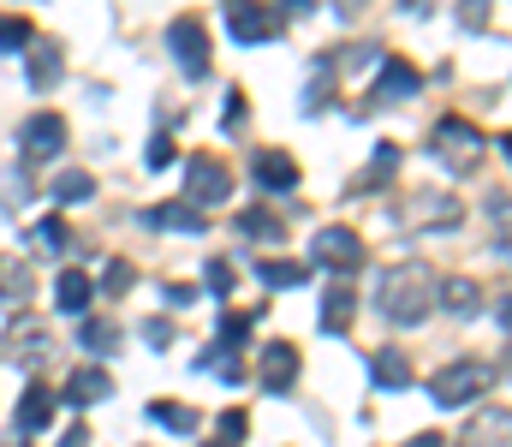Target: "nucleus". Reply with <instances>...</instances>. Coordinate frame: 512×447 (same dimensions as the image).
Here are the masks:
<instances>
[{
	"label": "nucleus",
	"mask_w": 512,
	"mask_h": 447,
	"mask_svg": "<svg viewBox=\"0 0 512 447\" xmlns=\"http://www.w3.org/2000/svg\"><path fill=\"white\" fill-rule=\"evenodd\" d=\"M30 239H36V251H42V257H66V251L78 245V239H72V227H66L60 215H48V221H36V227H30Z\"/></svg>",
	"instance_id": "23"
},
{
	"label": "nucleus",
	"mask_w": 512,
	"mask_h": 447,
	"mask_svg": "<svg viewBox=\"0 0 512 447\" xmlns=\"http://www.w3.org/2000/svg\"><path fill=\"white\" fill-rule=\"evenodd\" d=\"M108 394H114V382H108V370H96V364L72 370V382L60 388V400H66V406H96V400H108Z\"/></svg>",
	"instance_id": "17"
},
{
	"label": "nucleus",
	"mask_w": 512,
	"mask_h": 447,
	"mask_svg": "<svg viewBox=\"0 0 512 447\" xmlns=\"http://www.w3.org/2000/svg\"><path fill=\"white\" fill-rule=\"evenodd\" d=\"M251 173H256L262 191H298V161L280 155V149H262V155L251 161Z\"/></svg>",
	"instance_id": "16"
},
{
	"label": "nucleus",
	"mask_w": 512,
	"mask_h": 447,
	"mask_svg": "<svg viewBox=\"0 0 512 447\" xmlns=\"http://www.w3.org/2000/svg\"><path fill=\"white\" fill-rule=\"evenodd\" d=\"M149 424H161V430H179V436L203 430V418H197L191 406H179V400H149Z\"/></svg>",
	"instance_id": "24"
},
{
	"label": "nucleus",
	"mask_w": 512,
	"mask_h": 447,
	"mask_svg": "<svg viewBox=\"0 0 512 447\" xmlns=\"http://www.w3.org/2000/svg\"><path fill=\"white\" fill-rule=\"evenodd\" d=\"M30 263L24 257H0V304H24L30 298Z\"/></svg>",
	"instance_id": "22"
},
{
	"label": "nucleus",
	"mask_w": 512,
	"mask_h": 447,
	"mask_svg": "<svg viewBox=\"0 0 512 447\" xmlns=\"http://www.w3.org/2000/svg\"><path fill=\"white\" fill-rule=\"evenodd\" d=\"M36 30H30V18H0V54H24V42H30Z\"/></svg>",
	"instance_id": "34"
},
{
	"label": "nucleus",
	"mask_w": 512,
	"mask_h": 447,
	"mask_svg": "<svg viewBox=\"0 0 512 447\" xmlns=\"http://www.w3.org/2000/svg\"><path fill=\"white\" fill-rule=\"evenodd\" d=\"M393 167H399V149L382 144V149H376V161H370V167H364V173H358V179L346 185V197H376L387 179H393Z\"/></svg>",
	"instance_id": "19"
},
{
	"label": "nucleus",
	"mask_w": 512,
	"mask_h": 447,
	"mask_svg": "<svg viewBox=\"0 0 512 447\" xmlns=\"http://www.w3.org/2000/svg\"><path fill=\"white\" fill-rule=\"evenodd\" d=\"M78 340H84L90 352H108V358L120 352V328H114V322H84V334H78Z\"/></svg>",
	"instance_id": "33"
},
{
	"label": "nucleus",
	"mask_w": 512,
	"mask_h": 447,
	"mask_svg": "<svg viewBox=\"0 0 512 447\" xmlns=\"http://www.w3.org/2000/svg\"><path fill=\"white\" fill-rule=\"evenodd\" d=\"M60 447H90V424H66L60 430Z\"/></svg>",
	"instance_id": "40"
},
{
	"label": "nucleus",
	"mask_w": 512,
	"mask_h": 447,
	"mask_svg": "<svg viewBox=\"0 0 512 447\" xmlns=\"http://www.w3.org/2000/svg\"><path fill=\"white\" fill-rule=\"evenodd\" d=\"M0 447H6V442H0ZM18 447H24V442H18Z\"/></svg>",
	"instance_id": "46"
},
{
	"label": "nucleus",
	"mask_w": 512,
	"mask_h": 447,
	"mask_svg": "<svg viewBox=\"0 0 512 447\" xmlns=\"http://www.w3.org/2000/svg\"><path fill=\"white\" fill-rule=\"evenodd\" d=\"M167 48H173V60H179L185 78H203V72H209V24H203L197 12H179V18L167 24Z\"/></svg>",
	"instance_id": "4"
},
{
	"label": "nucleus",
	"mask_w": 512,
	"mask_h": 447,
	"mask_svg": "<svg viewBox=\"0 0 512 447\" xmlns=\"http://www.w3.org/2000/svg\"><path fill=\"white\" fill-rule=\"evenodd\" d=\"M256 382L268 394H292L298 388V346L292 340H268L262 358H256Z\"/></svg>",
	"instance_id": "9"
},
{
	"label": "nucleus",
	"mask_w": 512,
	"mask_h": 447,
	"mask_svg": "<svg viewBox=\"0 0 512 447\" xmlns=\"http://www.w3.org/2000/svg\"><path fill=\"white\" fill-rule=\"evenodd\" d=\"M435 304H441V310H453V316H471V310L483 304V287H477V281H465V275L435 281Z\"/></svg>",
	"instance_id": "20"
},
{
	"label": "nucleus",
	"mask_w": 512,
	"mask_h": 447,
	"mask_svg": "<svg viewBox=\"0 0 512 447\" xmlns=\"http://www.w3.org/2000/svg\"><path fill=\"white\" fill-rule=\"evenodd\" d=\"M352 316H358V293H352L346 275H340L334 287H322V334H346Z\"/></svg>",
	"instance_id": "15"
},
{
	"label": "nucleus",
	"mask_w": 512,
	"mask_h": 447,
	"mask_svg": "<svg viewBox=\"0 0 512 447\" xmlns=\"http://www.w3.org/2000/svg\"><path fill=\"white\" fill-rule=\"evenodd\" d=\"M143 161H149V173H161V167H173V161H179V149H173V138H155V144L143 149Z\"/></svg>",
	"instance_id": "37"
},
{
	"label": "nucleus",
	"mask_w": 512,
	"mask_h": 447,
	"mask_svg": "<svg viewBox=\"0 0 512 447\" xmlns=\"http://www.w3.org/2000/svg\"><path fill=\"white\" fill-rule=\"evenodd\" d=\"M18 144H24V161H54L66 149V120L60 114H30L24 132H18Z\"/></svg>",
	"instance_id": "11"
},
{
	"label": "nucleus",
	"mask_w": 512,
	"mask_h": 447,
	"mask_svg": "<svg viewBox=\"0 0 512 447\" xmlns=\"http://www.w3.org/2000/svg\"><path fill=\"white\" fill-rule=\"evenodd\" d=\"M60 72H66L60 42L30 36V42H24V78H30V90H36V96H42V90H54V84H60Z\"/></svg>",
	"instance_id": "10"
},
{
	"label": "nucleus",
	"mask_w": 512,
	"mask_h": 447,
	"mask_svg": "<svg viewBox=\"0 0 512 447\" xmlns=\"http://www.w3.org/2000/svg\"><path fill=\"white\" fill-rule=\"evenodd\" d=\"M405 447H441V430H429V436H411Z\"/></svg>",
	"instance_id": "43"
},
{
	"label": "nucleus",
	"mask_w": 512,
	"mask_h": 447,
	"mask_svg": "<svg viewBox=\"0 0 512 447\" xmlns=\"http://www.w3.org/2000/svg\"><path fill=\"white\" fill-rule=\"evenodd\" d=\"M429 155H435L447 173H477V167H483V155H489V138H483L471 120L447 114V120L429 132Z\"/></svg>",
	"instance_id": "2"
},
{
	"label": "nucleus",
	"mask_w": 512,
	"mask_h": 447,
	"mask_svg": "<svg viewBox=\"0 0 512 447\" xmlns=\"http://www.w3.org/2000/svg\"><path fill=\"white\" fill-rule=\"evenodd\" d=\"M227 30H233L245 48H256V42H274V36L286 30V18H280L268 0H227Z\"/></svg>",
	"instance_id": "6"
},
{
	"label": "nucleus",
	"mask_w": 512,
	"mask_h": 447,
	"mask_svg": "<svg viewBox=\"0 0 512 447\" xmlns=\"http://www.w3.org/2000/svg\"><path fill=\"white\" fill-rule=\"evenodd\" d=\"M143 227H155V233H203V209L197 203H155V209H143Z\"/></svg>",
	"instance_id": "14"
},
{
	"label": "nucleus",
	"mask_w": 512,
	"mask_h": 447,
	"mask_svg": "<svg viewBox=\"0 0 512 447\" xmlns=\"http://www.w3.org/2000/svg\"><path fill=\"white\" fill-rule=\"evenodd\" d=\"M370 376H376V388L399 394V388L411 382V364H405V352H376V358H370Z\"/></svg>",
	"instance_id": "26"
},
{
	"label": "nucleus",
	"mask_w": 512,
	"mask_h": 447,
	"mask_svg": "<svg viewBox=\"0 0 512 447\" xmlns=\"http://www.w3.org/2000/svg\"><path fill=\"white\" fill-rule=\"evenodd\" d=\"M239 233H245V239H280L286 221H280L274 209H245V215H239Z\"/></svg>",
	"instance_id": "29"
},
{
	"label": "nucleus",
	"mask_w": 512,
	"mask_h": 447,
	"mask_svg": "<svg viewBox=\"0 0 512 447\" xmlns=\"http://www.w3.org/2000/svg\"><path fill=\"white\" fill-rule=\"evenodd\" d=\"M48 418H54V388L30 382V388H24V400H18V436H36V430H48Z\"/></svg>",
	"instance_id": "18"
},
{
	"label": "nucleus",
	"mask_w": 512,
	"mask_h": 447,
	"mask_svg": "<svg viewBox=\"0 0 512 447\" xmlns=\"http://www.w3.org/2000/svg\"><path fill=\"white\" fill-rule=\"evenodd\" d=\"M310 257L322 269H334V275H352V269H364V239L352 227H322L316 245H310Z\"/></svg>",
	"instance_id": "8"
},
{
	"label": "nucleus",
	"mask_w": 512,
	"mask_h": 447,
	"mask_svg": "<svg viewBox=\"0 0 512 447\" xmlns=\"http://www.w3.org/2000/svg\"><path fill=\"white\" fill-rule=\"evenodd\" d=\"M191 298H197V287H179V281L167 287V304H191Z\"/></svg>",
	"instance_id": "41"
},
{
	"label": "nucleus",
	"mask_w": 512,
	"mask_h": 447,
	"mask_svg": "<svg viewBox=\"0 0 512 447\" xmlns=\"http://www.w3.org/2000/svg\"><path fill=\"white\" fill-rule=\"evenodd\" d=\"M48 197H54V203H90V197H96V179H90L84 167H72V173H60V179L48 185Z\"/></svg>",
	"instance_id": "27"
},
{
	"label": "nucleus",
	"mask_w": 512,
	"mask_h": 447,
	"mask_svg": "<svg viewBox=\"0 0 512 447\" xmlns=\"http://www.w3.org/2000/svg\"><path fill=\"white\" fill-rule=\"evenodd\" d=\"M197 447H221V442H197Z\"/></svg>",
	"instance_id": "45"
},
{
	"label": "nucleus",
	"mask_w": 512,
	"mask_h": 447,
	"mask_svg": "<svg viewBox=\"0 0 512 447\" xmlns=\"http://www.w3.org/2000/svg\"><path fill=\"white\" fill-rule=\"evenodd\" d=\"M197 370H215L221 382H245V364H239V358H233V346H221V340L197 352Z\"/></svg>",
	"instance_id": "28"
},
{
	"label": "nucleus",
	"mask_w": 512,
	"mask_h": 447,
	"mask_svg": "<svg viewBox=\"0 0 512 447\" xmlns=\"http://www.w3.org/2000/svg\"><path fill=\"white\" fill-rule=\"evenodd\" d=\"M376 304H382V316L393 328H417V322L435 310V269H429V263H399V269H387Z\"/></svg>",
	"instance_id": "1"
},
{
	"label": "nucleus",
	"mask_w": 512,
	"mask_h": 447,
	"mask_svg": "<svg viewBox=\"0 0 512 447\" xmlns=\"http://www.w3.org/2000/svg\"><path fill=\"white\" fill-rule=\"evenodd\" d=\"M483 388H489V364H483V358H459V364L435 370V382H429V394H435V406H441V412H447V406L477 400Z\"/></svg>",
	"instance_id": "5"
},
{
	"label": "nucleus",
	"mask_w": 512,
	"mask_h": 447,
	"mask_svg": "<svg viewBox=\"0 0 512 447\" xmlns=\"http://www.w3.org/2000/svg\"><path fill=\"white\" fill-rule=\"evenodd\" d=\"M423 90V72L411 66V60H382V72H376V90H370V102H411Z\"/></svg>",
	"instance_id": "13"
},
{
	"label": "nucleus",
	"mask_w": 512,
	"mask_h": 447,
	"mask_svg": "<svg viewBox=\"0 0 512 447\" xmlns=\"http://www.w3.org/2000/svg\"><path fill=\"white\" fill-rule=\"evenodd\" d=\"M48 346H54L48 322H42V316H18V322L6 328V340H0V358H6V364H18V370H30V364H42V358H48Z\"/></svg>",
	"instance_id": "7"
},
{
	"label": "nucleus",
	"mask_w": 512,
	"mask_h": 447,
	"mask_svg": "<svg viewBox=\"0 0 512 447\" xmlns=\"http://www.w3.org/2000/svg\"><path fill=\"white\" fill-rule=\"evenodd\" d=\"M233 197V167L221 161V155H191L185 161V203H197L203 215L215 209V203H227Z\"/></svg>",
	"instance_id": "3"
},
{
	"label": "nucleus",
	"mask_w": 512,
	"mask_h": 447,
	"mask_svg": "<svg viewBox=\"0 0 512 447\" xmlns=\"http://www.w3.org/2000/svg\"><path fill=\"white\" fill-rule=\"evenodd\" d=\"M251 328H256V310H227V316H221V346L239 352V346L251 340Z\"/></svg>",
	"instance_id": "31"
},
{
	"label": "nucleus",
	"mask_w": 512,
	"mask_h": 447,
	"mask_svg": "<svg viewBox=\"0 0 512 447\" xmlns=\"http://www.w3.org/2000/svg\"><path fill=\"white\" fill-rule=\"evenodd\" d=\"M209 293H215V298L233 293V263H227V257H215V263H209Z\"/></svg>",
	"instance_id": "38"
},
{
	"label": "nucleus",
	"mask_w": 512,
	"mask_h": 447,
	"mask_svg": "<svg viewBox=\"0 0 512 447\" xmlns=\"http://www.w3.org/2000/svg\"><path fill=\"white\" fill-rule=\"evenodd\" d=\"M471 447H507V406H495L483 424H471Z\"/></svg>",
	"instance_id": "30"
},
{
	"label": "nucleus",
	"mask_w": 512,
	"mask_h": 447,
	"mask_svg": "<svg viewBox=\"0 0 512 447\" xmlns=\"http://www.w3.org/2000/svg\"><path fill=\"white\" fill-rule=\"evenodd\" d=\"M131 281H137V269H131L126 257H108V269H102V293H108V298H126Z\"/></svg>",
	"instance_id": "32"
},
{
	"label": "nucleus",
	"mask_w": 512,
	"mask_h": 447,
	"mask_svg": "<svg viewBox=\"0 0 512 447\" xmlns=\"http://www.w3.org/2000/svg\"><path fill=\"white\" fill-rule=\"evenodd\" d=\"M256 281H268V287H310V263H292V257H262V263H256Z\"/></svg>",
	"instance_id": "21"
},
{
	"label": "nucleus",
	"mask_w": 512,
	"mask_h": 447,
	"mask_svg": "<svg viewBox=\"0 0 512 447\" xmlns=\"http://www.w3.org/2000/svg\"><path fill=\"white\" fill-rule=\"evenodd\" d=\"M245 430H251V418H245V412H221V447H239V442H245Z\"/></svg>",
	"instance_id": "36"
},
{
	"label": "nucleus",
	"mask_w": 512,
	"mask_h": 447,
	"mask_svg": "<svg viewBox=\"0 0 512 447\" xmlns=\"http://www.w3.org/2000/svg\"><path fill=\"white\" fill-rule=\"evenodd\" d=\"M489 12H495V0H459V24L465 30H489Z\"/></svg>",
	"instance_id": "35"
},
{
	"label": "nucleus",
	"mask_w": 512,
	"mask_h": 447,
	"mask_svg": "<svg viewBox=\"0 0 512 447\" xmlns=\"http://www.w3.org/2000/svg\"><path fill=\"white\" fill-rule=\"evenodd\" d=\"M90 293H96V287H90V275H78V269H60V281H54V304H60L66 316H78V310L90 304Z\"/></svg>",
	"instance_id": "25"
},
{
	"label": "nucleus",
	"mask_w": 512,
	"mask_h": 447,
	"mask_svg": "<svg viewBox=\"0 0 512 447\" xmlns=\"http://www.w3.org/2000/svg\"><path fill=\"white\" fill-rule=\"evenodd\" d=\"M358 6H364V0H340V18H346V12H358Z\"/></svg>",
	"instance_id": "44"
},
{
	"label": "nucleus",
	"mask_w": 512,
	"mask_h": 447,
	"mask_svg": "<svg viewBox=\"0 0 512 447\" xmlns=\"http://www.w3.org/2000/svg\"><path fill=\"white\" fill-rule=\"evenodd\" d=\"M143 340H149L155 352H167V346H173V322H161V316H149V322H143Z\"/></svg>",
	"instance_id": "39"
},
{
	"label": "nucleus",
	"mask_w": 512,
	"mask_h": 447,
	"mask_svg": "<svg viewBox=\"0 0 512 447\" xmlns=\"http://www.w3.org/2000/svg\"><path fill=\"white\" fill-rule=\"evenodd\" d=\"M393 221L411 227V233H417V227H453V221H459V203H453L447 191H429V197H417V203H399Z\"/></svg>",
	"instance_id": "12"
},
{
	"label": "nucleus",
	"mask_w": 512,
	"mask_h": 447,
	"mask_svg": "<svg viewBox=\"0 0 512 447\" xmlns=\"http://www.w3.org/2000/svg\"><path fill=\"white\" fill-rule=\"evenodd\" d=\"M405 12H411V18H429V12H435V0H405Z\"/></svg>",
	"instance_id": "42"
}]
</instances>
